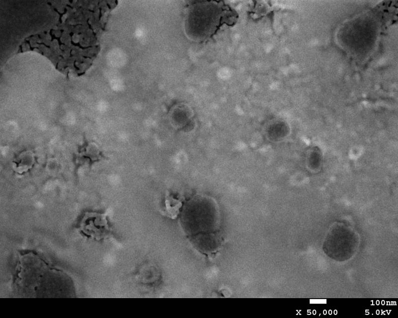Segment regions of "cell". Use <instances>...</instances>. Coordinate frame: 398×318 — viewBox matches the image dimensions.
I'll list each match as a JSON object with an SVG mask.
<instances>
[{
  "mask_svg": "<svg viewBox=\"0 0 398 318\" xmlns=\"http://www.w3.org/2000/svg\"><path fill=\"white\" fill-rule=\"evenodd\" d=\"M53 7L59 14L53 28L27 38L19 51H36L61 72L80 76L89 68L98 51L105 5L99 1H63Z\"/></svg>",
  "mask_w": 398,
  "mask_h": 318,
  "instance_id": "obj_1",
  "label": "cell"
},
{
  "mask_svg": "<svg viewBox=\"0 0 398 318\" xmlns=\"http://www.w3.org/2000/svg\"><path fill=\"white\" fill-rule=\"evenodd\" d=\"M194 8L190 18L202 40L212 37L223 24L233 25L238 17L236 11L221 1L197 3Z\"/></svg>",
  "mask_w": 398,
  "mask_h": 318,
  "instance_id": "obj_2",
  "label": "cell"
},
{
  "mask_svg": "<svg viewBox=\"0 0 398 318\" xmlns=\"http://www.w3.org/2000/svg\"><path fill=\"white\" fill-rule=\"evenodd\" d=\"M78 228L86 238L98 241L107 238L111 231L107 215L96 211L85 212L79 220Z\"/></svg>",
  "mask_w": 398,
  "mask_h": 318,
  "instance_id": "obj_3",
  "label": "cell"
},
{
  "mask_svg": "<svg viewBox=\"0 0 398 318\" xmlns=\"http://www.w3.org/2000/svg\"><path fill=\"white\" fill-rule=\"evenodd\" d=\"M15 171L22 174L32 168L36 162L35 155L31 151H25L19 154L13 161Z\"/></svg>",
  "mask_w": 398,
  "mask_h": 318,
  "instance_id": "obj_4",
  "label": "cell"
},
{
  "mask_svg": "<svg viewBox=\"0 0 398 318\" xmlns=\"http://www.w3.org/2000/svg\"><path fill=\"white\" fill-rule=\"evenodd\" d=\"M182 205V202L180 199L166 194L165 199V212L167 216L171 219L174 220L177 218Z\"/></svg>",
  "mask_w": 398,
  "mask_h": 318,
  "instance_id": "obj_5",
  "label": "cell"
},
{
  "mask_svg": "<svg viewBox=\"0 0 398 318\" xmlns=\"http://www.w3.org/2000/svg\"><path fill=\"white\" fill-rule=\"evenodd\" d=\"M80 153L84 157L88 158L91 161H96L101 158V154L98 147L93 143L88 144L84 148L81 149Z\"/></svg>",
  "mask_w": 398,
  "mask_h": 318,
  "instance_id": "obj_6",
  "label": "cell"
}]
</instances>
